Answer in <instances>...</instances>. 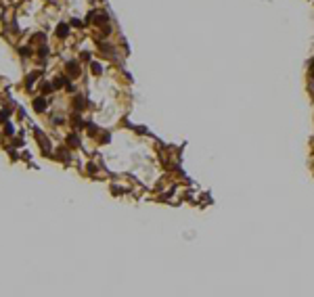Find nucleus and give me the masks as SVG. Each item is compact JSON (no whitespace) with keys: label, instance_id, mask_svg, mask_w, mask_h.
<instances>
[{"label":"nucleus","instance_id":"5","mask_svg":"<svg viewBox=\"0 0 314 297\" xmlns=\"http://www.w3.org/2000/svg\"><path fill=\"white\" fill-rule=\"evenodd\" d=\"M76 107H77V109H82V107H84V98H82V97L76 98Z\"/></svg>","mask_w":314,"mask_h":297},{"label":"nucleus","instance_id":"2","mask_svg":"<svg viewBox=\"0 0 314 297\" xmlns=\"http://www.w3.org/2000/svg\"><path fill=\"white\" fill-rule=\"evenodd\" d=\"M65 34H67V25H63V23H61V25L57 27V36H59V38H65Z\"/></svg>","mask_w":314,"mask_h":297},{"label":"nucleus","instance_id":"3","mask_svg":"<svg viewBox=\"0 0 314 297\" xmlns=\"http://www.w3.org/2000/svg\"><path fill=\"white\" fill-rule=\"evenodd\" d=\"M67 67H69V73H71V76H76V73H77V63L69 61V63H67Z\"/></svg>","mask_w":314,"mask_h":297},{"label":"nucleus","instance_id":"7","mask_svg":"<svg viewBox=\"0 0 314 297\" xmlns=\"http://www.w3.org/2000/svg\"><path fill=\"white\" fill-rule=\"evenodd\" d=\"M42 90H44V92H50L52 86H50V84H42Z\"/></svg>","mask_w":314,"mask_h":297},{"label":"nucleus","instance_id":"6","mask_svg":"<svg viewBox=\"0 0 314 297\" xmlns=\"http://www.w3.org/2000/svg\"><path fill=\"white\" fill-rule=\"evenodd\" d=\"M67 142H69L71 146H77V138H76V136H73V134H71V136H69V140H67Z\"/></svg>","mask_w":314,"mask_h":297},{"label":"nucleus","instance_id":"4","mask_svg":"<svg viewBox=\"0 0 314 297\" xmlns=\"http://www.w3.org/2000/svg\"><path fill=\"white\" fill-rule=\"evenodd\" d=\"M101 71H103V69H101V65H98V63H92V73H97V76H98Z\"/></svg>","mask_w":314,"mask_h":297},{"label":"nucleus","instance_id":"1","mask_svg":"<svg viewBox=\"0 0 314 297\" xmlns=\"http://www.w3.org/2000/svg\"><path fill=\"white\" fill-rule=\"evenodd\" d=\"M44 107H46V103H44V98H38L34 103V109L36 111H44Z\"/></svg>","mask_w":314,"mask_h":297}]
</instances>
